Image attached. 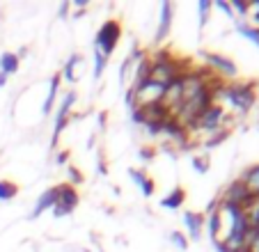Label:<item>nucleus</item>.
I'll return each mask as SVG.
<instances>
[{"label": "nucleus", "instance_id": "nucleus-1", "mask_svg": "<svg viewBox=\"0 0 259 252\" xmlns=\"http://www.w3.org/2000/svg\"><path fill=\"white\" fill-rule=\"evenodd\" d=\"M254 99H257V92H254V82H241V80H227L223 85V90L215 97V103L220 106H232L239 112H248L250 108L254 106Z\"/></svg>", "mask_w": 259, "mask_h": 252}, {"label": "nucleus", "instance_id": "nucleus-2", "mask_svg": "<svg viewBox=\"0 0 259 252\" xmlns=\"http://www.w3.org/2000/svg\"><path fill=\"white\" fill-rule=\"evenodd\" d=\"M119 37H122V25H119V21L110 19V21H106V23L99 28L97 39H94V46H97L99 53H103L108 58V55L115 51Z\"/></svg>", "mask_w": 259, "mask_h": 252}, {"label": "nucleus", "instance_id": "nucleus-3", "mask_svg": "<svg viewBox=\"0 0 259 252\" xmlns=\"http://www.w3.org/2000/svg\"><path fill=\"white\" fill-rule=\"evenodd\" d=\"M223 121H225V108L220 106V103H211V106L195 119L191 133L200 131V133H209L211 136V133H215V131L223 129Z\"/></svg>", "mask_w": 259, "mask_h": 252}, {"label": "nucleus", "instance_id": "nucleus-4", "mask_svg": "<svg viewBox=\"0 0 259 252\" xmlns=\"http://www.w3.org/2000/svg\"><path fill=\"white\" fill-rule=\"evenodd\" d=\"M204 58V67H209L213 73L223 76V80H234L239 76V67L234 64V60L227 58V55H220V53H211V51H204L200 53Z\"/></svg>", "mask_w": 259, "mask_h": 252}, {"label": "nucleus", "instance_id": "nucleus-5", "mask_svg": "<svg viewBox=\"0 0 259 252\" xmlns=\"http://www.w3.org/2000/svg\"><path fill=\"white\" fill-rule=\"evenodd\" d=\"M78 202H80V197L73 186H69V184L58 186V202L53 206V216L55 218H62V216L73 214V208L78 206Z\"/></svg>", "mask_w": 259, "mask_h": 252}, {"label": "nucleus", "instance_id": "nucleus-6", "mask_svg": "<svg viewBox=\"0 0 259 252\" xmlns=\"http://www.w3.org/2000/svg\"><path fill=\"white\" fill-rule=\"evenodd\" d=\"M220 202H227V204H236V206L245 208L250 204V199H252V195L248 193V188L243 186V181L241 179H234L232 184H227L225 188H223V193L218 195Z\"/></svg>", "mask_w": 259, "mask_h": 252}, {"label": "nucleus", "instance_id": "nucleus-7", "mask_svg": "<svg viewBox=\"0 0 259 252\" xmlns=\"http://www.w3.org/2000/svg\"><path fill=\"white\" fill-rule=\"evenodd\" d=\"M163 90L161 85H156V82H145L142 88H138L136 92H133V108H145V106H152V103H161L163 99Z\"/></svg>", "mask_w": 259, "mask_h": 252}, {"label": "nucleus", "instance_id": "nucleus-8", "mask_svg": "<svg viewBox=\"0 0 259 252\" xmlns=\"http://www.w3.org/2000/svg\"><path fill=\"white\" fill-rule=\"evenodd\" d=\"M76 103V92H64V99H62V103H60V108H58V115H55V129H53V147L58 145V140H60V136H62V131H64V126H67V121H69V115H71V106Z\"/></svg>", "mask_w": 259, "mask_h": 252}, {"label": "nucleus", "instance_id": "nucleus-9", "mask_svg": "<svg viewBox=\"0 0 259 252\" xmlns=\"http://www.w3.org/2000/svg\"><path fill=\"white\" fill-rule=\"evenodd\" d=\"M172 21H175V5L172 3H163L161 5V14H158V28H156V34H154V44H163L170 34V28H172Z\"/></svg>", "mask_w": 259, "mask_h": 252}, {"label": "nucleus", "instance_id": "nucleus-10", "mask_svg": "<svg viewBox=\"0 0 259 252\" xmlns=\"http://www.w3.org/2000/svg\"><path fill=\"white\" fill-rule=\"evenodd\" d=\"M184 223H186L191 241H200L202 229H204V216L197 214V211H186V214H184Z\"/></svg>", "mask_w": 259, "mask_h": 252}, {"label": "nucleus", "instance_id": "nucleus-11", "mask_svg": "<svg viewBox=\"0 0 259 252\" xmlns=\"http://www.w3.org/2000/svg\"><path fill=\"white\" fill-rule=\"evenodd\" d=\"M55 202H58V186H53V188H49L46 193L39 195V199H37V204H34L32 214H30V218H37V216H41L46 211V208H53Z\"/></svg>", "mask_w": 259, "mask_h": 252}, {"label": "nucleus", "instance_id": "nucleus-12", "mask_svg": "<svg viewBox=\"0 0 259 252\" xmlns=\"http://www.w3.org/2000/svg\"><path fill=\"white\" fill-rule=\"evenodd\" d=\"M145 82H149V55L142 58L140 62L136 64V71H133V82H131V92H136L138 88H142Z\"/></svg>", "mask_w": 259, "mask_h": 252}, {"label": "nucleus", "instance_id": "nucleus-13", "mask_svg": "<svg viewBox=\"0 0 259 252\" xmlns=\"http://www.w3.org/2000/svg\"><path fill=\"white\" fill-rule=\"evenodd\" d=\"M128 177H131L133 184L142 190V195H145V197H152V195H154V181L145 175V170H136V167H131V170H128Z\"/></svg>", "mask_w": 259, "mask_h": 252}, {"label": "nucleus", "instance_id": "nucleus-14", "mask_svg": "<svg viewBox=\"0 0 259 252\" xmlns=\"http://www.w3.org/2000/svg\"><path fill=\"white\" fill-rule=\"evenodd\" d=\"M239 179L243 181V186L248 188V193L252 195V197H259V163L252 165V167H248Z\"/></svg>", "mask_w": 259, "mask_h": 252}, {"label": "nucleus", "instance_id": "nucleus-15", "mask_svg": "<svg viewBox=\"0 0 259 252\" xmlns=\"http://www.w3.org/2000/svg\"><path fill=\"white\" fill-rule=\"evenodd\" d=\"M184 202H186V190L177 186L170 195H165V197L161 199V206L163 208H179Z\"/></svg>", "mask_w": 259, "mask_h": 252}, {"label": "nucleus", "instance_id": "nucleus-16", "mask_svg": "<svg viewBox=\"0 0 259 252\" xmlns=\"http://www.w3.org/2000/svg\"><path fill=\"white\" fill-rule=\"evenodd\" d=\"M204 229H206V234H209V238L211 241H218L220 238V218H218V208H215L213 214H209V216H204Z\"/></svg>", "mask_w": 259, "mask_h": 252}, {"label": "nucleus", "instance_id": "nucleus-17", "mask_svg": "<svg viewBox=\"0 0 259 252\" xmlns=\"http://www.w3.org/2000/svg\"><path fill=\"white\" fill-rule=\"evenodd\" d=\"M58 90H60V76H53V78H51V82H49V94H46V101H44V106H41V112H44V115H49L51 108H53L55 97H58Z\"/></svg>", "mask_w": 259, "mask_h": 252}, {"label": "nucleus", "instance_id": "nucleus-18", "mask_svg": "<svg viewBox=\"0 0 259 252\" xmlns=\"http://www.w3.org/2000/svg\"><path fill=\"white\" fill-rule=\"evenodd\" d=\"M16 69H19V55H14V53H3L0 55V71L5 73V76L14 73Z\"/></svg>", "mask_w": 259, "mask_h": 252}, {"label": "nucleus", "instance_id": "nucleus-19", "mask_svg": "<svg viewBox=\"0 0 259 252\" xmlns=\"http://www.w3.org/2000/svg\"><path fill=\"white\" fill-rule=\"evenodd\" d=\"M236 30H239L245 39H250L254 46H259V28H257V25H250V23H243V21H236Z\"/></svg>", "mask_w": 259, "mask_h": 252}, {"label": "nucleus", "instance_id": "nucleus-20", "mask_svg": "<svg viewBox=\"0 0 259 252\" xmlns=\"http://www.w3.org/2000/svg\"><path fill=\"white\" fill-rule=\"evenodd\" d=\"M19 193V186L12 184V181H0V202H7V199L16 197Z\"/></svg>", "mask_w": 259, "mask_h": 252}, {"label": "nucleus", "instance_id": "nucleus-21", "mask_svg": "<svg viewBox=\"0 0 259 252\" xmlns=\"http://www.w3.org/2000/svg\"><path fill=\"white\" fill-rule=\"evenodd\" d=\"M227 138H230V129H220V131L211 133V136L206 138V142H204V145L209 147V149H213V147H218L220 142H225Z\"/></svg>", "mask_w": 259, "mask_h": 252}, {"label": "nucleus", "instance_id": "nucleus-22", "mask_svg": "<svg viewBox=\"0 0 259 252\" xmlns=\"http://www.w3.org/2000/svg\"><path fill=\"white\" fill-rule=\"evenodd\" d=\"M78 64H80V55H71V58L67 60V64H64V73H62L64 80H69V82L76 80L73 71H76V67H78Z\"/></svg>", "mask_w": 259, "mask_h": 252}, {"label": "nucleus", "instance_id": "nucleus-23", "mask_svg": "<svg viewBox=\"0 0 259 252\" xmlns=\"http://www.w3.org/2000/svg\"><path fill=\"white\" fill-rule=\"evenodd\" d=\"M106 64H108V58L103 53H94V78H101V73H103V69H106Z\"/></svg>", "mask_w": 259, "mask_h": 252}, {"label": "nucleus", "instance_id": "nucleus-24", "mask_svg": "<svg viewBox=\"0 0 259 252\" xmlns=\"http://www.w3.org/2000/svg\"><path fill=\"white\" fill-rule=\"evenodd\" d=\"M170 241H172V245H177L179 250H188V238L184 236L181 232H172L170 234Z\"/></svg>", "mask_w": 259, "mask_h": 252}, {"label": "nucleus", "instance_id": "nucleus-25", "mask_svg": "<svg viewBox=\"0 0 259 252\" xmlns=\"http://www.w3.org/2000/svg\"><path fill=\"white\" fill-rule=\"evenodd\" d=\"M193 167H195L200 175H204L209 170V158L206 156H193Z\"/></svg>", "mask_w": 259, "mask_h": 252}, {"label": "nucleus", "instance_id": "nucleus-26", "mask_svg": "<svg viewBox=\"0 0 259 252\" xmlns=\"http://www.w3.org/2000/svg\"><path fill=\"white\" fill-rule=\"evenodd\" d=\"M197 10H200V28H204L206 16H209V10H211V3H209V0H200Z\"/></svg>", "mask_w": 259, "mask_h": 252}, {"label": "nucleus", "instance_id": "nucleus-27", "mask_svg": "<svg viewBox=\"0 0 259 252\" xmlns=\"http://www.w3.org/2000/svg\"><path fill=\"white\" fill-rule=\"evenodd\" d=\"M230 7H232V12H239V14H248V12H250V3H248V0H232Z\"/></svg>", "mask_w": 259, "mask_h": 252}, {"label": "nucleus", "instance_id": "nucleus-28", "mask_svg": "<svg viewBox=\"0 0 259 252\" xmlns=\"http://www.w3.org/2000/svg\"><path fill=\"white\" fill-rule=\"evenodd\" d=\"M245 250L248 252H259V227H254V232H252V236H250V243H248Z\"/></svg>", "mask_w": 259, "mask_h": 252}, {"label": "nucleus", "instance_id": "nucleus-29", "mask_svg": "<svg viewBox=\"0 0 259 252\" xmlns=\"http://www.w3.org/2000/svg\"><path fill=\"white\" fill-rule=\"evenodd\" d=\"M215 7H218L220 12H225L230 19H234V12H232V7H230V3H225V0H215Z\"/></svg>", "mask_w": 259, "mask_h": 252}, {"label": "nucleus", "instance_id": "nucleus-30", "mask_svg": "<svg viewBox=\"0 0 259 252\" xmlns=\"http://www.w3.org/2000/svg\"><path fill=\"white\" fill-rule=\"evenodd\" d=\"M138 154H140L142 160H149V158H154V156H156V149H152V147H142Z\"/></svg>", "mask_w": 259, "mask_h": 252}, {"label": "nucleus", "instance_id": "nucleus-31", "mask_svg": "<svg viewBox=\"0 0 259 252\" xmlns=\"http://www.w3.org/2000/svg\"><path fill=\"white\" fill-rule=\"evenodd\" d=\"M250 12H252V21L259 28V0H252V3H250Z\"/></svg>", "mask_w": 259, "mask_h": 252}, {"label": "nucleus", "instance_id": "nucleus-32", "mask_svg": "<svg viewBox=\"0 0 259 252\" xmlns=\"http://www.w3.org/2000/svg\"><path fill=\"white\" fill-rule=\"evenodd\" d=\"M69 177H71V184H80V181H83V175H80L76 167H69ZM71 184H69V186H71Z\"/></svg>", "mask_w": 259, "mask_h": 252}, {"label": "nucleus", "instance_id": "nucleus-33", "mask_svg": "<svg viewBox=\"0 0 259 252\" xmlns=\"http://www.w3.org/2000/svg\"><path fill=\"white\" fill-rule=\"evenodd\" d=\"M69 160V151H60L58 154V165H64Z\"/></svg>", "mask_w": 259, "mask_h": 252}, {"label": "nucleus", "instance_id": "nucleus-34", "mask_svg": "<svg viewBox=\"0 0 259 252\" xmlns=\"http://www.w3.org/2000/svg\"><path fill=\"white\" fill-rule=\"evenodd\" d=\"M69 14V3H62L60 5V16H67Z\"/></svg>", "mask_w": 259, "mask_h": 252}, {"label": "nucleus", "instance_id": "nucleus-35", "mask_svg": "<svg viewBox=\"0 0 259 252\" xmlns=\"http://www.w3.org/2000/svg\"><path fill=\"white\" fill-rule=\"evenodd\" d=\"M73 5H76V7H85V5H88V0H73Z\"/></svg>", "mask_w": 259, "mask_h": 252}, {"label": "nucleus", "instance_id": "nucleus-36", "mask_svg": "<svg viewBox=\"0 0 259 252\" xmlns=\"http://www.w3.org/2000/svg\"><path fill=\"white\" fill-rule=\"evenodd\" d=\"M5 82H7V76H5V73H3V71H0V88H3Z\"/></svg>", "mask_w": 259, "mask_h": 252}, {"label": "nucleus", "instance_id": "nucleus-37", "mask_svg": "<svg viewBox=\"0 0 259 252\" xmlns=\"http://www.w3.org/2000/svg\"><path fill=\"white\" fill-rule=\"evenodd\" d=\"M239 252H248V250H239Z\"/></svg>", "mask_w": 259, "mask_h": 252}]
</instances>
